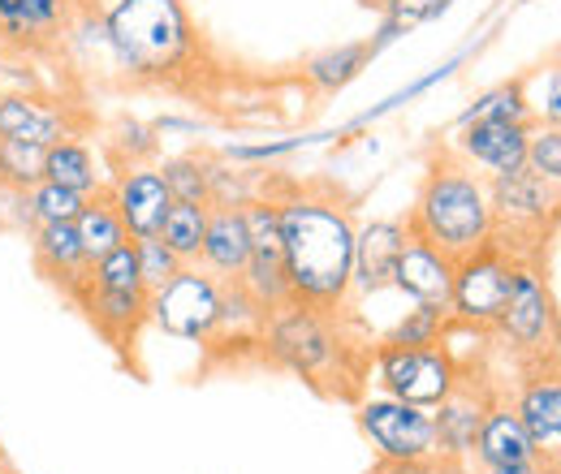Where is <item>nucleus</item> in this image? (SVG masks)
I'll return each mask as SVG.
<instances>
[{"label": "nucleus", "mask_w": 561, "mask_h": 474, "mask_svg": "<svg viewBox=\"0 0 561 474\" xmlns=\"http://www.w3.org/2000/svg\"><path fill=\"white\" fill-rule=\"evenodd\" d=\"M289 298L320 311H354V204L333 182H280L273 190Z\"/></svg>", "instance_id": "obj_1"}, {"label": "nucleus", "mask_w": 561, "mask_h": 474, "mask_svg": "<svg viewBox=\"0 0 561 474\" xmlns=\"http://www.w3.org/2000/svg\"><path fill=\"white\" fill-rule=\"evenodd\" d=\"M260 358L329 402H358L367 384L371 337L354 333V311H320L289 298L264 315Z\"/></svg>", "instance_id": "obj_2"}, {"label": "nucleus", "mask_w": 561, "mask_h": 474, "mask_svg": "<svg viewBox=\"0 0 561 474\" xmlns=\"http://www.w3.org/2000/svg\"><path fill=\"white\" fill-rule=\"evenodd\" d=\"M100 22L113 73L142 86H173L199 73L204 39L186 0H100L82 9Z\"/></svg>", "instance_id": "obj_3"}, {"label": "nucleus", "mask_w": 561, "mask_h": 474, "mask_svg": "<svg viewBox=\"0 0 561 474\" xmlns=\"http://www.w3.org/2000/svg\"><path fill=\"white\" fill-rule=\"evenodd\" d=\"M402 220H407L411 238L436 246L440 255H449L458 264L492 242L489 177H480L454 151H440L427 164L420 190H415V204Z\"/></svg>", "instance_id": "obj_4"}, {"label": "nucleus", "mask_w": 561, "mask_h": 474, "mask_svg": "<svg viewBox=\"0 0 561 474\" xmlns=\"http://www.w3.org/2000/svg\"><path fill=\"white\" fill-rule=\"evenodd\" d=\"M489 337L501 340L518 367L558 358V298H553V285L540 264H531V259L514 264L510 298H505Z\"/></svg>", "instance_id": "obj_5"}, {"label": "nucleus", "mask_w": 561, "mask_h": 474, "mask_svg": "<svg viewBox=\"0 0 561 474\" xmlns=\"http://www.w3.org/2000/svg\"><path fill=\"white\" fill-rule=\"evenodd\" d=\"M489 204H492V242L505 246L514 259L540 264L545 238L558 229L561 186L540 182L536 173H501L489 177Z\"/></svg>", "instance_id": "obj_6"}, {"label": "nucleus", "mask_w": 561, "mask_h": 474, "mask_svg": "<svg viewBox=\"0 0 561 474\" xmlns=\"http://www.w3.org/2000/svg\"><path fill=\"white\" fill-rule=\"evenodd\" d=\"M462 362L454 358V349L440 345H371V362H367V380L385 393L398 397L407 406H440L449 397V389L458 384Z\"/></svg>", "instance_id": "obj_7"}, {"label": "nucleus", "mask_w": 561, "mask_h": 474, "mask_svg": "<svg viewBox=\"0 0 561 474\" xmlns=\"http://www.w3.org/2000/svg\"><path fill=\"white\" fill-rule=\"evenodd\" d=\"M514 264L518 259L496 242L458 259L454 264V293H449V328H467L476 337H489L505 298H510Z\"/></svg>", "instance_id": "obj_8"}, {"label": "nucleus", "mask_w": 561, "mask_h": 474, "mask_svg": "<svg viewBox=\"0 0 561 474\" xmlns=\"http://www.w3.org/2000/svg\"><path fill=\"white\" fill-rule=\"evenodd\" d=\"M354 423L380 462H440L432 409L376 393L354 402Z\"/></svg>", "instance_id": "obj_9"}, {"label": "nucleus", "mask_w": 561, "mask_h": 474, "mask_svg": "<svg viewBox=\"0 0 561 474\" xmlns=\"http://www.w3.org/2000/svg\"><path fill=\"white\" fill-rule=\"evenodd\" d=\"M220 315V280L199 264H186L169 285H160L147 302V324L164 337L208 345Z\"/></svg>", "instance_id": "obj_10"}, {"label": "nucleus", "mask_w": 561, "mask_h": 474, "mask_svg": "<svg viewBox=\"0 0 561 474\" xmlns=\"http://www.w3.org/2000/svg\"><path fill=\"white\" fill-rule=\"evenodd\" d=\"M489 402H492L489 380L462 367V375H458V384L449 389V397H445L440 406H432L436 453H440L445 471H467V466H471L476 436H480V423H484Z\"/></svg>", "instance_id": "obj_11"}, {"label": "nucleus", "mask_w": 561, "mask_h": 474, "mask_svg": "<svg viewBox=\"0 0 561 474\" xmlns=\"http://www.w3.org/2000/svg\"><path fill=\"white\" fill-rule=\"evenodd\" d=\"M247 216V233H251V255L247 268L238 276V285L264 307L273 311L280 302H289V276H285V251H280V224L273 195H260L255 204L242 207Z\"/></svg>", "instance_id": "obj_12"}, {"label": "nucleus", "mask_w": 561, "mask_h": 474, "mask_svg": "<svg viewBox=\"0 0 561 474\" xmlns=\"http://www.w3.org/2000/svg\"><path fill=\"white\" fill-rule=\"evenodd\" d=\"M147 302H151L147 289H95L87 280L73 293V307L87 315V324L108 340L126 362H135V345H139L142 328H147Z\"/></svg>", "instance_id": "obj_13"}, {"label": "nucleus", "mask_w": 561, "mask_h": 474, "mask_svg": "<svg viewBox=\"0 0 561 474\" xmlns=\"http://www.w3.org/2000/svg\"><path fill=\"white\" fill-rule=\"evenodd\" d=\"M510 406L518 414L523 431L531 436L536 453L545 462L558 466L561 458V375H558V358L553 362H536L527 367V380L518 384V393L510 397Z\"/></svg>", "instance_id": "obj_14"}, {"label": "nucleus", "mask_w": 561, "mask_h": 474, "mask_svg": "<svg viewBox=\"0 0 561 474\" xmlns=\"http://www.w3.org/2000/svg\"><path fill=\"white\" fill-rule=\"evenodd\" d=\"M411 229L402 216H376V220H363L354 229V302L358 298H376L393 285V268H398V255L407 246Z\"/></svg>", "instance_id": "obj_15"}, {"label": "nucleus", "mask_w": 561, "mask_h": 474, "mask_svg": "<svg viewBox=\"0 0 561 474\" xmlns=\"http://www.w3.org/2000/svg\"><path fill=\"white\" fill-rule=\"evenodd\" d=\"M78 0H0V44L18 53L61 48Z\"/></svg>", "instance_id": "obj_16"}, {"label": "nucleus", "mask_w": 561, "mask_h": 474, "mask_svg": "<svg viewBox=\"0 0 561 474\" xmlns=\"http://www.w3.org/2000/svg\"><path fill=\"white\" fill-rule=\"evenodd\" d=\"M536 126V122H531ZM531 126H505V122H471L458 126L449 151L471 164L480 177H501V173H518L527 160V135Z\"/></svg>", "instance_id": "obj_17"}, {"label": "nucleus", "mask_w": 561, "mask_h": 474, "mask_svg": "<svg viewBox=\"0 0 561 474\" xmlns=\"http://www.w3.org/2000/svg\"><path fill=\"white\" fill-rule=\"evenodd\" d=\"M104 195H108L113 211L122 216L130 242L160 233V220H164V211L173 204L169 190H164V177L156 173V164H126V169H117V177L104 186Z\"/></svg>", "instance_id": "obj_18"}, {"label": "nucleus", "mask_w": 561, "mask_h": 474, "mask_svg": "<svg viewBox=\"0 0 561 474\" xmlns=\"http://www.w3.org/2000/svg\"><path fill=\"white\" fill-rule=\"evenodd\" d=\"M398 293L411 298V307H427L449 315V293H454V259L440 255L436 246H427L420 238H407L398 268H393V285Z\"/></svg>", "instance_id": "obj_19"}, {"label": "nucleus", "mask_w": 561, "mask_h": 474, "mask_svg": "<svg viewBox=\"0 0 561 474\" xmlns=\"http://www.w3.org/2000/svg\"><path fill=\"white\" fill-rule=\"evenodd\" d=\"M70 135H78L70 104H53L31 91H0V138L53 147Z\"/></svg>", "instance_id": "obj_20"}, {"label": "nucleus", "mask_w": 561, "mask_h": 474, "mask_svg": "<svg viewBox=\"0 0 561 474\" xmlns=\"http://www.w3.org/2000/svg\"><path fill=\"white\" fill-rule=\"evenodd\" d=\"M536 458L540 453H536L531 436L523 431V423H518V414L510 406V397L505 393H492L489 409H484V423H480V436H476L471 466L476 471H489V466H514V462H536Z\"/></svg>", "instance_id": "obj_21"}, {"label": "nucleus", "mask_w": 561, "mask_h": 474, "mask_svg": "<svg viewBox=\"0 0 561 474\" xmlns=\"http://www.w3.org/2000/svg\"><path fill=\"white\" fill-rule=\"evenodd\" d=\"M26 242H31L35 271H39L48 285H57L73 302V293L82 289L87 268H91V259H87V251H82V242H78V229H73V224H35Z\"/></svg>", "instance_id": "obj_22"}, {"label": "nucleus", "mask_w": 561, "mask_h": 474, "mask_svg": "<svg viewBox=\"0 0 561 474\" xmlns=\"http://www.w3.org/2000/svg\"><path fill=\"white\" fill-rule=\"evenodd\" d=\"M264 315L268 311L238 280H220V315H216V333H211L204 349L211 358H238V349H255L260 354Z\"/></svg>", "instance_id": "obj_23"}, {"label": "nucleus", "mask_w": 561, "mask_h": 474, "mask_svg": "<svg viewBox=\"0 0 561 474\" xmlns=\"http://www.w3.org/2000/svg\"><path fill=\"white\" fill-rule=\"evenodd\" d=\"M251 255V233H247V216L242 207H211L208 229H204V246H199V268L211 271L216 280H238Z\"/></svg>", "instance_id": "obj_24"}, {"label": "nucleus", "mask_w": 561, "mask_h": 474, "mask_svg": "<svg viewBox=\"0 0 561 474\" xmlns=\"http://www.w3.org/2000/svg\"><path fill=\"white\" fill-rule=\"evenodd\" d=\"M44 182H57V186L78 190L87 199L104 195V186H108V177L100 169V155L91 151V142H82L78 135L61 138V142H53L44 151Z\"/></svg>", "instance_id": "obj_25"}, {"label": "nucleus", "mask_w": 561, "mask_h": 474, "mask_svg": "<svg viewBox=\"0 0 561 474\" xmlns=\"http://www.w3.org/2000/svg\"><path fill=\"white\" fill-rule=\"evenodd\" d=\"M371 57H376V53H371V44H363V39L320 48V53H311V57L302 61V82H307L316 95H337V91H346L354 78L367 69Z\"/></svg>", "instance_id": "obj_26"}, {"label": "nucleus", "mask_w": 561, "mask_h": 474, "mask_svg": "<svg viewBox=\"0 0 561 474\" xmlns=\"http://www.w3.org/2000/svg\"><path fill=\"white\" fill-rule=\"evenodd\" d=\"M471 122H505V126H531L536 113H531V95H527V78H510V82H496L489 91H480L458 126H471Z\"/></svg>", "instance_id": "obj_27"}, {"label": "nucleus", "mask_w": 561, "mask_h": 474, "mask_svg": "<svg viewBox=\"0 0 561 474\" xmlns=\"http://www.w3.org/2000/svg\"><path fill=\"white\" fill-rule=\"evenodd\" d=\"M268 173L242 169L229 155H208V207H247L264 195Z\"/></svg>", "instance_id": "obj_28"}, {"label": "nucleus", "mask_w": 561, "mask_h": 474, "mask_svg": "<svg viewBox=\"0 0 561 474\" xmlns=\"http://www.w3.org/2000/svg\"><path fill=\"white\" fill-rule=\"evenodd\" d=\"M156 173L164 177V190L173 204L208 207V151H178L156 160Z\"/></svg>", "instance_id": "obj_29"}, {"label": "nucleus", "mask_w": 561, "mask_h": 474, "mask_svg": "<svg viewBox=\"0 0 561 474\" xmlns=\"http://www.w3.org/2000/svg\"><path fill=\"white\" fill-rule=\"evenodd\" d=\"M73 229H78V242H82L87 259H100V255L117 251L122 242H130V233H126L122 216L113 211V204H108V195H95V199H87V207H82V216L73 220Z\"/></svg>", "instance_id": "obj_30"}, {"label": "nucleus", "mask_w": 561, "mask_h": 474, "mask_svg": "<svg viewBox=\"0 0 561 474\" xmlns=\"http://www.w3.org/2000/svg\"><path fill=\"white\" fill-rule=\"evenodd\" d=\"M208 211L211 207L199 204H169L164 220H160V242L182 259V264H195L199 259V246H204V229H208Z\"/></svg>", "instance_id": "obj_31"}, {"label": "nucleus", "mask_w": 561, "mask_h": 474, "mask_svg": "<svg viewBox=\"0 0 561 474\" xmlns=\"http://www.w3.org/2000/svg\"><path fill=\"white\" fill-rule=\"evenodd\" d=\"M44 151L35 142L0 138V190H31L44 182Z\"/></svg>", "instance_id": "obj_32"}, {"label": "nucleus", "mask_w": 561, "mask_h": 474, "mask_svg": "<svg viewBox=\"0 0 561 474\" xmlns=\"http://www.w3.org/2000/svg\"><path fill=\"white\" fill-rule=\"evenodd\" d=\"M108 151L117 155V169L156 164L160 160V135H156V126H147L139 117H117V126L108 130Z\"/></svg>", "instance_id": "obj_33"}, {"label": "nucleus", "mask_w": 561, "mask_h": 474, "mask_svg": "<svg viewBox=\"0 0 561 474\" xmlns=\"http://www.w3.org/2000/svg\"><path fill=\"white\" fill-rule=\"evenodd\" d=\"M26 199H31V211H35V224H73V220L82 216V207H87V195L66 190V186H57V182L31 186Z\"/></svg>", "instance_id": "obj_34"}, {"label": "nucleus", "mask_w": 561, "mask_h": 474, "mask_svg": "<svg viewBox=\"0 0 561 474\" xmlns=\"http://www.w3.org/2000/svg\"><path fill=\"white\" fill-rule=\"evenodd\" d=\"M87 285L95 289H142V276H139V259H135V242H122L117 251L91 259L87 268Z\"/></svg>", "instance_id": "obj_35"}, {"label": "nucleus", "mask_w": 561, "mask_h": 474, "mask_svg": "<svg viewBox=\"0 0 561 474\" xmlns=\"http://www.w3.org/2000/svg\"><path fill=\"white\" fill-rule=\"evenodd\" d=\"M380 340L385 345H440V340H449V315L427 311V307H411Z\"/></svg>", "instance_id": "obj_36"}, {"label": "nucleus", "mask_w": 561, "mask_h": 474, "mask_svg": "<svg viewBox=\"0 0 561 474\" xmlns=\"http://www.w3.org/2000/svg\"><path fill=\"white\" fill-rule=\"evenodd\" d=\"M527 173H536L540 182L561 186V126H531L527 135V160H523Z\"/></svg>", "instance_id": "obj_37"}, {"label": "nucleus", "mask_w": 561, "mask_h": 474, "mask_svg": "<svg viewBox=\"0 0 561 474\" xmlns=\"http://www.w3.org/2000/svg\"><path fill=\"white\" fill-rule=\"evenodd\" d=\"M358 4H363V9H376L380 22H389V26H398V31L407 35V31H415L423 22L440 18L454 0H358Z\"/></svg>", "instance_id": "obj_38"}, {"label": "nucleus", "mask_w": 561, "mask_h": 474, "mask_svg": "<svg viewBox=\"0 0 561 474\" xmlns=\"http://www.w3.org/2000/svg\"><path fill=\"white\" fill-rule=\"evenodd\" d=\"M135 259H139V276H142V289H147V293H156L160 285H169L178 271L186 268V264H182L156 233H151V238H135Z\"/></svg>", "instance_id": "obj_39"}, {"label": "nucleus", "mask_w": 561, "mask_h": 474, "mask_svg": "<svg viewBox=\"0 0 561 474\" xmlns=\"http://www.w3.org/2000/svg\"><path fill=\"white\" fill-rule=\"evenodd\" d=\"M0 224L13 229V233H22V238H31V229H35V211H31L26 190H0Z\"/></svg>", "instance_id": "obj_40"}, {"label": "nucleus", "mask_w": 561, "mask_h": 474, "mask_svg": "<svg viewBox=\"0 0 561 474\" xmlns=\"http://www.w3.org/2000/svg\"><path fill=\"white\" fill-rule=\"evenodd\" d=\"M476 474H558L553 462H514V466H489V471H476Z\"/></svg>", "instance_id": "obj_41"}, {"label": "nucleus", "mask_w": 561, "mask_h": 474, "mask_svg": "<svg viewBox=\"0 0 561 474\" xmlns=\"http://www.w3.org/2000/svg\"><path fill=\"white\" fill-rule=\"evenodd\" d=\"M13 471V462H9V449H4V440H0V474Z\"/></svg>", "instance_id": "obj_42"}, {"label": "nucleus", "mask_w": 561, "mask_h": 474, "mask_svg": "<svg viewBox=\"0 0 561 474\" xmlns=\"http://www.w3.org/2000/svg\"><path fill=\"white\" fill-rule=\"evenodd\" d=\"M4 474H18V471H4Z\"/></svg>", "instance_id": "obj_43"}]
</instances>
